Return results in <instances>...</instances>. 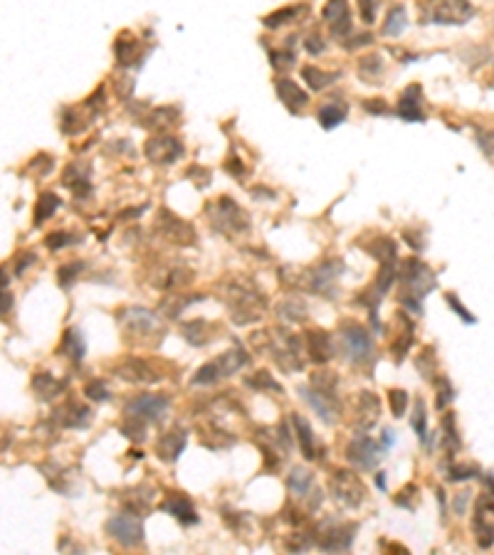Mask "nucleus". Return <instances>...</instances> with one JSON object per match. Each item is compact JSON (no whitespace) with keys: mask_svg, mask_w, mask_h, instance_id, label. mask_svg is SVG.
I'll use <instances>...</instances> for the list:
<instances>
[{"mask_svg":"<svg viewBox=\"0 0 494 555\" xmlns=\"http://www.w3.org/2000/svg\"><path fill=\"white\" fill-rule=\"evenodd\" d=\"M227 304H230V311H233L235 323H252V321H260L262 313H265V296L260 294L257 289H252L250 284L245 286V284H233L230 289H227Z\"/></svg>","mask_w":494,"mask_h":555,"instance_id":"obj_1","label":"nucleus"},{"mask_svg":"<svg viewBox=\"0 0 494 555\" xmlns=\"http://www.w3.org/2000/svg\"><path fill=\"white\" fill-rule=\"evenodd\" d=\"M381 415V400L373 392H358L353 400V427L358 432H369L378 422Z\"/></svg>","mask_w":494,"mask_h":555,"instance_id":"obj_16","label":"nucleus"},{"mask_svg":"<svg viewBox=\"0 0 494 555\" xmlns=\"http://www.w3.org/2000/svg\"><path fill=\"white\" fill-rule=\"evenodd\" d=\"M312 486H314L312 471L301 469V466L292 469V474L287 476V489H290L292 493H297V496H307V493L312 491Z\"/></svg>","mask_w":494,"mask_h":555,"instance_id":"obj_29","label":"nucleus"},{"mask_svg":"<svg viewBox=\"0 0 494 555\" xmlns=\"http://www.w3.org/2000/svg\"><path fill=\"white\" fill-rule=\"evenodd\" d=\"M168 397L164 395H139L134 397L131 403H126V417H134V419H141L146 425H156L161 419L166 417L168 412Z\"/></svg>","mask_w":494,"mask_h":555,"instance_id":"obj_8","label":"nucleus"},{"mask_svg":"<svg viewBox=\"0 0 494 555\" xmlns=\"http://www.w3.org/2000/svg\"><path fill=\"white\" fill-rule=\"evenodd\" d=\"M462 506H467V493H460L455 501V513H462Z\"/></svg>","mask_w":494,"mask_h":555,"instance_id":"obj_62","label":"nucleus"},{"mask_svg":"<svg viewBox=\"0 0 494 555\" xmlns=\"http://www.w3.org/2000/svg\"><path fill=\"white\" fill-rule=\"evenodd\" d=\"M477 474V466H450V482H462V479H472Z\"/></svg>","mask_w":494,"mask_h":555,"instance_id":"obj_52","label":"nucleus"},{"mask_svg":"<svg viewBox=\"0 0 494 555\" xmlns=\"http://www.w3.org/2000/svg\"><path fill=\"white\" fill-rule=\"evenodd\" d=\"M292 425H294V430H297V439H299L301 454H304L307 459H314V457H317V447H314L312 425H309V422L301 417V415H292Z\"/></svg>","mask_w":494,"mask_h":555,"instance_id":"obj_26","label":"nucleus"},{"mask_svg":"<svg viewBox=\"0 0 494 555\" xmlns=\"http://www.w3.org/2000/svg\"><path fill=\"white\" fill-rule=\"evenodd\" d=\"M114 50H116V60H119V64L121 67H126V64H131L134 60H139V42L134 40L129 35V40H126V35L124 37H119L116 40V45H114Z\"/></svg>","mask_w":494,"mask_h":555,"instance_id":"obj_33","label":"nucleus"},{"mask_svg":"<svg viewBox=\"0 0 494 555\" xmlns=\"http://www.w3.org/2000/svg\"><path fill=\"white\" fill-rule=\"evenodd\" d=\"M121 432H124L129 439H134V442H143V435H146V422H141V419H134V417H126V422L121 425Z\"/></svg>","mask_w":494,"mask_h":555,"instance_id":"obj_45","label":"nucleus"},{"mask_svg":"<svg viewBox=\"0 0 494 555\" xmlns=\"http://www.w3.org/2000/svg\"><path fill=\"white\" fill-rule=\"evenodd\" d=\"M381 447L371 439L366 432H358L356 437H353L351 442H349V447H346V459L351 462L356 469H361V471H371V469H376V464L381 462Z\"/></svg>","mask_w":494,"mask_h":555,"instance_id":"obj_9","label":"nucleus"},{"mask_svg":"<svg viewBox=\"0 0 494 555\" xmlns=\"http://www.w3.org/2000/svg\"><path fill=\"white\" fill-rule=\"evenodd\" d=\"M60 419H62L64 427H72V430H85L91 422V410L85 408L80 403H69L64 405V410H60Z\"/></svg>","mask_w":494,"mask_h":555,"instance_id":"obj_25","label":"nucleus"},{"mask_svg":"<svg viewBox=\"0 0 494 555\" xmlns=\"http://www.w3.org/2000/svg\"><path fill=\"white\" fill-rule=\"evenodd\" d=\"M475 15L470 0H427L421 8L423 23L438 25H462Z\"/></svg>","mask_w":494,"mask_h":555,"instance_id":"obj_3","label":"nucleus"},{"mask_svg":"<svg viewBox=\"0 0 494 555\" xmlns=\"http://www.w3.org/2000/svg\"><path fill=\"white\" fill-rule=\"evenodd\" d=\"M349 109L344 104L334 102V104H326V107L319 109V124L324 126V129H336L341 121L346 119Z\"/></svg>","mask_w":494,"mask_h":555,"instance_id":"obj_32","label":"nucleus"},{"mask_svg":"<svg viewBox=\"0 0 494 555\" xmlns=\"http://www.w3.org/2000/svg\"><path fill=\"white\" fill-rule=\"evenodd\" d=\"M341 272H344V264L339 260H326L314 269H309L301 284H304V289L317 291V294H329V299H334V282Z\"/></svg>","mask_w":494,"mask_h":555,"instance_id":"obj_10","label":"nucleus"},{"mask_svg":"<svg viewBox=\"0 0 494 555\" xmlns=\"http://www.w3.org/2000/svg\"><path fill=\"white\" fill-rule=\"evenodd\" d=\"M304 47H307V52H312V55H319V52H324L326 42L321 40V37H317V35H312V37H307Z\"/></svg>","mask_w":494,"mask_h":555,"instance_id":"obj_58","label":"nucleus"},{"mask_svg":"<svg viewBox=\"0 0 494 555\" xmlns=\"http://www.w3.org/2000/svg\"><path fill=\"white\" fill-rule=\"evenodd\" d=\"M336 385H339V378L334 373H314L312 375V388L324 392H334Z\"/></svg>","mask_w":494,"mask_h":555,"instance_id":"obj_47","label":"nucleus"},{"mask_svg":"<svg viewBox=\"0 0 494 555\" xmlns=\"http://www.w3.org/2000/svg\"><path fill=\"white\" fill-rule=\"evenodd\" d=\"M211 215H213L211 217L213 225L227 235H235V233L247 230V217H245V212L238 208V203L230 198H220V203L211 208Z\"/></svg>","mask_w":494,"mask_h":555,"instance_id":"obj_12","label":"nucleus"},{"mask_svg":"<svg viewBox=\"0 0 494 555\" xmlns=\"http://www.w3.org/2000/svg\"><path fill=\"white\" fill-rule=\"evenodd\" d=\"M479 143H482V148L487 151L489 158H494V134H484V136L479 138Z\"/></svg>","mask_w":494,"mask_h":555,"instance_id":"obj_60","label":"nucleus"},{"mask_svg":"<svg viewBox=\"0 0 494 555\" xmlns=\"http://www.w3.org/2000/svg\"><path fill=\"white\" fill-rule=\"evenodd\" d=\"M443 430H445V444L450 447V452L460 449V435H457V422H455V415L452 412H445Z\"/></svg>","mask_w":494,"mask_h":555,"instance_id":"obj_42","label":"nucleus"},{"mask_svg":"<svg viewBox=\"0 0 494 555\" xmlns=\"http://www.w3.org/2000/svg\"><path fill=\"white\" fill-rule=\"evenodd\" d=\"M57 208H60V198H57V195H52V193L40 195V200L35 205V225H42L47 217L55 215Z\"/></svg>","mask_w":494,"mask_h":555,"instance_id":"obj_35","label":"nucleus"},{"mask_svg":"<svg viewBox=\"0 0 494 555\" xmlns=\"http://www.w3.org/2000/svg\"><path fill=\"white\" fill-rule=\"evenodd\" d=\"M445 301H448V304L452 306L455 311L460 313V318H462V321H467V323H475V316H472V313L467 311L465 306H462L460 301H457V296H455V294H445Z\"/></svg>","mask_w":494,"mask_h":555,"instance_id":"obj_55","label":"nucleus"},{"mask_svg":"<svg viewBox=\"0 0 494 555\" xmlns=\"http://www.w3.org/2000/svg\"><path fill=\"white\" fill-rule=\"evenodd\" d=\"M299 12H309V8H304V6H294V8H282V10H277V12H272V15H267L265 17V25L267 28H279V25H284V23H290V20H294Z\"/></svg>","mask_w":494,"mask_h":555,"instance_id":"obj_38","label":"nucleus"},{"mask_svg":"<svg viewBox=\"0 0 494 555\" xmlns=\"http://www.w3.org/2000/svg\"><path fill=\"white\" fill-rule=\"evenodd\" d=\"M358 523H329L326 528L317 531V545L326 553H341V550H349L356 538Z\"/></svg>","mask_w":494,"mask_h":555,"instance_id":"obj_11","label":"nucleus"},{"mask_svg":"<svg viewBox=\"0 0 494 555\" xmlns=\"http://www.w3.org/2000/svg\"><path fill=\"white\" fill-rule=\"evenodd\" d=\"M324 20L329 23L334 35H346L351 28V10H349L346 0H329L324 8Z\"/></svg>","mask_w":494,"mask_h":555,"instance_id":"obj_21","label":"nucleus"},{"mask_svg":"<svg viewBox=\"0 0 494 555\" xmlns=\"http://www.w3.org/2000/svg\"><path fill=\"white\" fill-rule=\"evenodd\" d=\"M200 299H203V296H193V299H178L176 301V296H168V299L161 301V311L166 313V318H178L186 306H191L193 301H200Z\"/></svg>","mask_w":494,"mask_h":555,"instance_id":"obj_40","label":"nucleus"},{"mask_svg":"<svg viewBox=\"0 0 494 555\" xmlns=\"http://www.w3.org/2000/svg\"><path fill=\"white\" fill-rule=\"evenodd\" d=\"M331 491H334V499L341 506H346V509H356L366 496V489L361 484V479L353 471L346 469L334 471V476H331Z\"/></svg>","mask_w":494,"mask_h":555,"instance_id":"obj_7","label":"nucleus"},{"mask_svg":"<svg viewBox=\"0 0 494 555\" xmlns=\"http://www.w3.org/2000/svg\"><path fill=\"white\" fill-rule=\"evenodd\" d=\"M274 89H277L279 99H282V102L287 104L292 111H297V109L304 107V104L309 102L307 91L301 89V87H297L292 80H277V82H274Z\"/></svg>","mask_w":494,"mask_h":555,"instance_id":"obj_24","label":"nucleus"},{"mask_svg":"<svg viewBox=\"0 0 494 555\" xmlns=\"http://www.w3.org/2000/svg\"><path fill=\"white\" fill-rule=\"evenodd\" d=\"M400 279H403V289L408 291V296L403 294V299L421 301V299H425L435 286H438L432 269L427 264H423L421 260L405 262L403 272H400Z\"/></svg>","mask_w":494,"mask_h":555,"instance_id":"obj_4","label":"nucleus"},{"mask_svg":"<svg viewBox=\"0 0 494 555\" xmlns=\"http://www.w3.org/2000/svg\"><path fill=\"white\" fill-rule=\"evenodd\" d=\"M33 390H35V395L40 397V400H52V397L62 395L64 383H60V380H55L52 375H47V373H37L33 378Z\"/></svg>","mask_w":494,"mask_h":555,"instance_id":"obj_27","label":"nucleus"},{"mask_svg":"<svg viewBox=\"0 0 494 555\" xmlns=\"http://www.w3.org/2000/svg\"><path fill=\"white\" fill-rule=\"evenodd\" d=\"M364 109L366 111H371V113H386L388 111V107H386V102H364Z\"/></svg>","mask_w":494,"mask_h":555,"instance_id":"obj_59","label":"nucleus"},{"mask_svg":"<svg viewBox=\"0 0 494 555\" xmlns=\"http://www.w3.org/2000/svg\"><path fill=\"white\" fill-rule=\"evenodd\" d=\"M107 533L121 545V548H139V545L143 543L141 516H136L134 511L112 516L107 521Z\"/></svg>","mask_w":494,"mask_h":555,"instance_id":"obj_5","label":"nucleus"},{"mask_svg":"<svg viewBox=\"0 0 494 555\" xmlns=\"http://www.w3.org/2000/svg\"><path fill=\"white\" fill-rule=\"evenodd\" d=\"M247 361H250V358H247V353H245L242 348L220 353V356L213 358L211 363H205L203 368H198V373L191 378V383H193V385H213L218 380L230 378V375L238 373L240 368H245Z\"/></svg>","mask_w":494,"mask_h":555,"instance_id":"obj_2","label":"nucleus"},{"mask_svg":"<svg viewBox=\"0 0 494 555\" xmlns=\"http://www.w3.org/2000/svg\"><path fill=\"white\" fill-rule=\"evenodd\" d=\"M381 545L388 550H396V553H408V548H403V545H398V543H388V540H381Z\"/></svg>","mask_w":494,"mask_h":555,"instance_id":"obj_61","label":"nucleus"},{"mask_svg":"<svg viewBox=\"0 0 494 555\" xmlns=\"http://www.w3.org/2000/svg\"><path fill=\"white\" fill-rule=\"evenodd\" d=\"M388 408H391L393 417H403L405 408H408V392H405V390H398V388L388 390Z\"/></svg>","mask_w":494,"mask_h":555,"instance_id":"obj_43","label":"nucleus"},{"mask_svg":"<svg viewBox=\"0 0 494 555\" xmlns=\"http://www.w3.org/2000/svg\"><path fill=\"white\" fill-rule=\"evenodd\" d=\"M85 392H87V397H89V400H94V403H104V400H109V397H112V392H109V388L104 385L102 380H91V383H87Z\"/></svg>","mask_w":494,"mask_h":555,"instance_id":"obj_48","label":"nucleus"},{"mask_svg":"<svg viewBox=\"0 0 494 555\" xmlns=\"http://www.w3.org/2000/svg\"><path fill=\"white\" fill-rule=\"evenodd\" d=\"M405 25H408L405 8H400V6L391 8V12H388V17H386V25H383V35H388V37H398V35L405 30Z\"/></svg>","mask_w":494,"mask_h":555,"instance_id":"obj_34","label":"nucleus"},{"mask_svg":"<svg viewBox=\"0 0 494 555\" xmlns=\"http://www.w3.org/2000/svg\"><path fill=\"white\" fill-rule=\"evenodd\" d=\"M358 6H361V17H364V23H373L376 20V0H358Z\"/></svg>","mask_w":494,"mask_h":555,"instance_id":"obj_56","label":"nucleus"},{"mask_svg":"<svg viewBox=\"0 0 494 555\" xmlns=\"http://www.w3.org/2000/svg\"><path fill=\"white\" fill-rule=\"evenodd\" d=\"M415 501H418V486H415V484H408L405 489H400V493L396 496V504L408 511L415 509Z\"/></svg>","mask_w":494,"mask_h":555,"instance_id":"obj_50","label":"nucleus"},{"mask_svg":"<svg viewBox=\"0 0 494 555\" xmlns=\"http://www.w3.org/2000/svg\"><path fill=\"white\" fill-rule=\"evenodd\" d=\"M314 545H317V531L292 533V538H287V550H292V553H304Z\"/></svg>","mask_w":494,"mask_h":555,"instance_id":"obj_39","label":"nucleus"},{"mask_svg":"<svg viewBox=\"0 0 494 555\" xmlns=\"http://www.w3.org/2000/svg\"><path fill=\"white\" fill-rule=\"evenodd\" d=\"M80 269H82L80 262H74L72 266H62V269H60V286H64V289H67L69 284L74 282V274L80 272Z\"/></svg>","mask_w":494,"mask_h":555,"instance_id":"obj_54","label":"nucleus"},{"mask_svg":"<svg viewBox=\"0 0 494 555\" xmlns=\"http://www.w3.org/2000/svg\"><path fill=\"white\" fill-rule=\"evenodd\" d=\"M159 227H164V233L168 239L173 242H181V244H193L195 242V235H193V227L186 225L183 220H178L176 215H170V212H161L159 217Z\"/></svg>","mask_w":494,"mask_h":555,"instance_id":"obj_22","label":"nucleus"},{"mask_svg":"<svg viewBox=\"0 0 494 555\" xmlns=\"http://www.w3.org/2000/svg\"><path fill=\"white\" fill-rule=\"evenodd\" d=\"M186 444H188V432H183V430L166 432L159 442H156V454H159L164 462L173 464V462H178V457L183 454Z\"/></svg>","mask_w":494,"mask_h":555,"instance_id":"obj_19","label":"nucleus"},{"mask_svg":"<svg viewBox=\"0 0 494 555\" xmlns=\"http://www.w3.org/2000/svg\"><path fill=\"white\" fill-rule=\"evenodd\" d=\"M301 77L307 80V84L312 87L314 91H321V89H324V87H329L331 82L339 80L341 74H339V72H324V69L312 67V64H309V67L301 69Z\"/></svg>","mask_w":494,"mask_h":555,"instance_id":"obj_30","label":"nucleus"},{"mask_svg":"<svg viewBox=\"0 0 494 555\" xmlns=\"http://www.w3.org/2000/svg\"><path fill=\"white\" fill-rule=\"evenodd\" d=\"M114 373L129 380V383H139V385H154V383L164 380V373L156 368L154 363L143 361V358H126L114 368Z\"/></svg>","mask_w":494,"mask_h":555,"instance_id":"obj_13","label":"nucleus"},{"mask_svg":"<svg viewBox=\"0 0 494 555\" xmlns=\"http://www.w3.org/2000/svg\"><path fill=\"white\" fill-rule=\"evenodd\" d=\"M294 64V55L292 52H272V67L274 69H287Z\"/></svg>","mask_w":494,"mask_h":555,"instance_id":"obj_53","label":"nucleus"},{"mask_svg":"<svg viewBox=\"0 0 494 555\" xmlns=\"http://www.w3.org/2000/svg\"><path fill=\"white\" fill-rule=\"evenodd\" d=\"M299 392H301V397L309 403V408L324 419L326 425H334L336 419H339L341 403L334 392H324V390H317V388H304V385L299 388Z\"/></svg>","mask_w":494,"mask_h":555,"instance_id":"obj_14","label":"nucleus"},{"mask_svg":"<svg viewBox=\"0 0 494 555\" xmlns=\"http://www.w3.org/2000/svg\"><path fill=\"white\" fill-rule=\"evenodd\" d=\"M161 511H164V513H170L173 518H178L183 526L198 523V513H195V509H193V501L188 499V496H183L181 491H170L164 499V504H161Z\"/></svg>","mask_w":494,"mask_h":555,"instance_id":"obj_18","label":"nucleus"},{"mask_svg":"<svg viewBox=\"0 0 494 555\" xmlns=\"http://www.w3.org/2000/svg\"><path fill=\"white\" fill-rule=\"evenodd\" d=\"M381 67H383L381 57L373 55V57H364V62H361V67H358V69H361V77H366L364 82H376L373 77L381 72Z\"/></svg>","mask_w":494,"mask_h":555,"instance_id":"obj_49","label":"nucleus"},{"mask_svg":"<svg viewBox=\"0 0 494 555\" xmlns=\"http://www.w3.org/2000/svg\"><path fill=\"white\" fill-rule=\"evenodd\" d=\"M423 89L418 84L408 87V89L400 94V102H398V113L403 121H425V113H423Z\"/></svg>","mask_w":494,"mask_h":555,"instance_id":"obj_20","label":"nucleus"},{"mask_svg":"<svg viewBox=\"0 0 494 555\" xmlns=\"http://www.w3.org/2000/svg\"><path fill=\"white\" fill-rule=\"evenodd\" d=\"M341 340L351 363H369L373 358V340L361 323H346L341 329Z\"/></svg>","mask_w":494,"mask_h":555,"instance_id":"obj_6","label":"nucleus"},{"mask_svg":"<svg viewBox=\"0 0 494 555\" xmlns=\"http://www.w3.org/2000/svg\"><path fill=\"white\" fill-rule=\"evenodd\" d=\"M62 351L67 353V358H72L74 363H80L82 358H85V351H87L85 336H82L77 329H67L62 336Z\"/></svg>","mask_w":494,"mask_h":555,"instance_id":"obj_28","label":"nucleus"},{"mask_svg":"<svg viewBox=\"0 0 494 555\" xmlns=\"http://www.w3.org/2000/svg\"><path fill=\"white\" fill-rule=\"evenodd\" d=\"M435 383H438V410H445L452 400V388L448 378H438Z\"/></svg>","mask_w":494,"mask_h":555,"instance_id":"obj_51","label":"nucleus"},{"mask_svg":"<svg viewBox=\"0 0 494 555\" xmlns=\"http://www.w3.org/2000/svg\"><path fill=\"white\" fill-rule=\"evenodd\" d=\"M425 422H427V417H425V400H415V412H413V417H410V425H413L415 435H418V439H421L423 444L430 442Z\"/></svg>","mask_w":494,"mask_h":555,"instance_id":"obj_36","label":"nucleus"},{"mask_svg":"<svg viewBox=\"0 0 494 555\" xmlns=\"http://www.w3.org/2000/svg\"><path fill=\"white\" fill-rule=\"evenodd\" d=\"M304 343H307V353L314 363H326L334 358V346H331L329 334L324 331H309L304 336Z\"/></svg>","mask_w":494,"mask_h":555,"instance_id":"obj_23","label":"nucleus"},{"mask_svg":"<svg viewBox=\"0 0 494 555\" xmlns=\"http://www.w3.org/2000/svg\"><path fill=\"white\" fill-rule=\"evenodd\" d=\"M119 321L124 323L126 336H148L159 329V321L148 309L141 306H134V309H126L124 316H119Z\"/></svg>","mask_w":494,"mask_h":555,"instance_id":"obj_17","label":"nucleus"},{"mask_svg":"<svg viewBox=\"0 0 494 555\" xmlns=\"http://www.w3.org/2000/svg\"><path fill=\"white\" fill-rule=\"evenodd\" d=\"M143 153H146V158L151 161V163L168 165V163H176L183 156V143L173 136H156V138H148L146 146H143Z\"/></svg>","mask_w":494,"mask_h":555,"instance_id":"obj_15","label":"nucleus"},{"mask_svg":"<svg viewBox=\"0 0 494 555\" xmlns=\"http://www.w3.org/2000/svg\"><path fill=\"white\" fill-rule=\"evenodd\" d=\"M475 536H477L479 548H492L494 543V523L484 521L479 516H475Z\"/></svg>","mask_w":494,"mask_h":555,"instance_id":"obj_41","label":"nucleus"},{"mask_svg":"<svg viewBox=\"0 0 494 555\" xmlns=\"http://www.w3.org/2000/svg\"><path fill=\"white\" fill-rule=\"evenodd\" d=\"M245 385L255 388V390H272V392H282V385H279L277 380L267 373V370H260V373L250 375V378H245Z\"/></svg>","mask_w":494,"mask_h":555,"instance_id":"obj_37","label":"nucleus"},{"mask_svg":"<svg viewBox=\"0 0 494 555\" xmlns=\"http://www.w3.org/2000/svg\"><path fill=\"white\" fill-rule=\"evenodd\" d=\"M211 326L203 321V318H198V321H191L183 326V338L191 343V346H205V343H211Z\"/></svg>","mask_w":494,"mask_h":555,"instance_id":"obj_31","label":"nucleus"},{"mask_svg":"<svg viewBox=\"0 0 494 555\" xmlns=\"http://www.w3.org/2000/svg\"><path fill=\"white\" fill-rule=\"evenodd\" d=\"M410 346H413V326H410L408 331H403V334L398 336L396 343L391 346V353L396 356V363H400L405 358V353L410 351Z\"/></svg>","mask_w":494,"mask_h":555,"instance_id":"obj_44","label":"nucleus"},{"mask_svg":"<svg viewBox=\"0 0 494 555\" xmlns=\"http://www.w3.org/2000/svg\"><path fill=\"white\" fill-rule=\"evenodd\" d=\"M393 442H396V437H393L391 430H383V447H393Z\"/></svg>","mask_w":494,"mask_h":555,"instance_id":"obj_63","label":"nucleus"},{"mask_svg":"<svg viewBox=\"0 0 494 555\" xmlns=\"http://www.w3.org/2000/svg\"><path fill=\"white\" fill-rule=\"evenodd\" d=\"M376 486H378V489H386V476H383V474H376Z\"/></svg>","mask_w":494,"mask_h":555,"instance_id":"obj_64","label":"nucleus"},{"mask_svg":"<svg viewBox=\"0 0 494 555\" xmlns=\"http://www.w3.org/2000/svg\"><path fill=\"white\" fill-rule=\"evenodd\" d=\"M69 242H72L69 235H62V233L50 235V237H47V247H50V250H60V247H64V244H69Z\"/></svg>","mask_w":494,"mask_h":555,"instance_id":"obj_57","label":"nucleus"},{"mask_svg":"<svg viewBox=\"0 0 494 555\" xmlns=\"http://www.w3.org/2000/svg\"><path fill=\"white\" fill-rule=\"evenodd\" d=\"M279 313H282V318H287V321H301V318L307 316V309H304L299 301H284V304L279 306Z\"/></svg>","mask_w":494,"mask_h":555,"instance_id":"obj_46","label":"nucleus"}]
</instances>
